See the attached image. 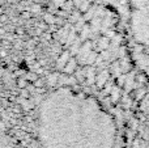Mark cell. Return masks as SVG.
<instances>
[{"label": "cell", "instance_id": "cell-1", "mask_svg": "<svg viewBox=\"0 0 149 148\" xmlns=\"http://www.w3.org/2000/svg\"><path fill=\"white\" fill-rule=\"evenodd\" d=\"M109 77H110V71H101L97 76H95V84L98 88H103L106 84L109 83Z\"/></svg>", "mask_w": 149, "mask_h": 148}, {"label": "cell", "instance_id": "cell-2", "mask_svg": "<svg viewBox=\"0 0 149 148\" xmlns=\"http://www.w3.org/2000/svg\"><path fill=\"white\" fill-rule=\"evenodd\" d=\"M95 46H97V50L105 51V50H107L109 46H110V38H109L107 36L100 37V38L97 39V42H95Z\"/></svg>", "mask_w": 149, "mask_h": 148}, {"label": "cell", "instance_id": "cell-17", "mask_svg": "<svg viewBox=\"0 0 149 148\" xmlns=\"http://www.w3.org/2000/svg\"><path fill=\"white\" fill-rule=\"evenodd\" d=\"M45 20H46V22H49V24H52L55 21V18L52 17V16H50V15H46L45 16Z\"/></svg>", "mask_w": 149, "mask_h": 148}, {"label": "cell", "instance_id": "cell-5", "mask_svg": "<svg viewBox=\"0 0 149 148\" xmlns=\"http://www.w3.org/2000/svg\"><path fill=\"white\" fill-rule=\"evenodd\" d=\"M71 59V52L65 51L62 54V57L58 59V68H64V66L68 63V60Z\"/></svg>", "mask_w": 149, "mask_h": 148}, {"label": "cell", "instance_id": "cell-19", "mask_svg": "<svg viewBox=\"0 0 149 148\" xmlns=\"http://www.w3.org/2000/svg\"><path fill=\"white\" fill-rule=\"evenodd\" d=\"M31 10H33V12H39L41 7H39V5H34V7H31Z\"/></svg>", "mask_w": 149, "mask_h": 148}, {"label": "cell", "instance_id": "cell-10", "mask_svg": "<svg viewBox=\"0 0 149 148\" xmlns=\"http://www.w3.org/2000/svg\"><path fill=\"white\" fill-rule=\"evenodd\" d=\"M74 38H76V30L72 29V30L68 33V37H67V39H65V43H67L68 46H71L72 42H74Z\"/></svg>", "mask_w": 149, "mask_h": 148}, {"label": "cell", "instance_id": "cell-12", "mask_svg": "<svg viewBox=\"0 0 149 148\" xmlns=\"http://www.w3.org/2000/svg\"><path fill=\"white\" fill-rule=\"evenodd\" d=\"M80 47H81V43H80V41H74L72 43V47H71V54L72 55H77V52H79Z\"/></svg>", "mask_w": 149, "mask_h": 148}, {"label": "cell", "instance_id": "cell-3", "mask_svg": "<svg viewBox=\"0 0 149 148\" xmlns=\"http://www.w3.org/2000/svg\"><path fill=\"white\" fill-rule=\"evenodd\" d=\"M120 87L119 85H113V88H111L110 91V97H111V101L114 102V104H116V102H119V100H120Z\"/></svg>", "mask_w": 149, "mask_h": 148}, {"label": "cell", "instance_id": "cell-9", "mask_svg": "<svg viewBox=\"0 0 149 148\" xmlns=\"http://www.w3.org/2000/svg\"><path fill=\"white\" fill-rule=\"evenodd\" d=\"M90 31H92V29H90V26L88 25H84L81 29V41H84V39L88 38V36L90 34Z\"/></svg>", "mask_w": 149, "mask_h": 148}, {"label": "cell", "instance_id": "cell-20", "mask_svg": "<svg viewBox=\"0 0 149 148\" xmlns=\"http://www.w3.org/2000/svg\"><path fill=\"white\" fill-rule=\"evenodd\" d=\"M18 85H20L21 88H24V87H25V81H24V80H20V81H18Z\"/></svg>", "mask_w": 149, "mask_h": 148}, {"label": "cell", "instance_id": "cell-16", "mask_svg": "<svg viewBox=\"0 0 149 148\" xmlns=\"http://www.w3.org/2000/svg\"><path fill=\"white\" fill-rule=\"evenodd\" d=\"M56 80H58V75L55 73V75H52V76H49V80H47V81H49L50 85H54Z\"/></svg>", "mask_w": 149, "mask_h": 148}, {"label": "cell", "instance_id": "cell-6", "mask_svg": "<svg viewBox=\"0 0 149 148\" xmlns=\"http://www.w3.org/2000/svg\"><path fill=\"white\" fill-rule=\"evenodd\" d=\"M95 76L97 75H95V71L93 67H89L88 70H85V77H86V80L89 84L95 83Z\"/></svg>", "mask_w": 149, "mask_h": 148}, {"label": "cell", "instance_id": "cell-7", "mask_svg": "<svg viewBox=\"0 0 149 148\" xmlns=\"http://www.w3.org/2000/svg\"><path fill=\"white\" fill-rule=\"evenodd\" d=\"M110 73H113L114 76H116L118 77L119 75H122V67H120V62L119 60H116V62H114L113 64H111V68H110Z\"/></svg>", "mask_w": 149, "mask_h": 148}, {"label": "cell", "instance_id": "cell-11", "mask_svg": "<svg viewBox=\"0 0 149 148\" xmlns=\"http://www.w3.org/2000/svg\"><path fill=\"white\" fill-rule=\"evenodd\" d=\"M120 67H122V72L123 73H127V72H130V70H131V64H130V62L128 60H122L120 62Z\"/></svg>", "mask_w": 149, "mask_h": 148}, {"label": "cell", "instance_id": "cell-8", "mask_svg": "<svg viewBox=\"0 0 149 148\" xmlns=\"http://www.w3.org/2000/svg\"><path fill=\"white\" fill-rule=\"evenodd\" d=\"M97 58H98V54L92 50V51L89 52V55H88L86 60H85V64H93V63L97 60Z\"/></svg>", "mask_w": 149, "mask_h": 148}, {"label": "cell", "instance_id": "cell-21", "mask_svg": "<svg viewBox=\"0 0 149 148\" xmlns=\"http://www.w3.org/2000/svg\"><path fill=\"white\" fill-rule=\"evenodd\" d=\"M42 85V81H39V80H36V87H41Z\"/></svg>", "mask_w": 149, "mask_h": 148}, {"label": "cell", "instance_id": "cell-13", "mask_svg": "<svg viewBox=\"0 0 149 148\" xmlns=\"http://www.w3.org/2000/svg\"><path fill=\"white\" fill-rule=\"evenodd\" d=\"M131 94H132V97H135L136 100H139L145 94V91L144 89H141V91H140V89H135V91H132Z\"/></svg>", "mask_w": 149, "mask_h": 148}, {"label": "cell", "instance_id": "cell-4", "mask_svg": "<svg viewBox=\"0 0 149 148\" xmlns=\"http://www.w3.org/2000/svg\"><path fill=\"white\" fill-rule=\"evenodd\" d=\"M76 68H77V59L72 58V59L68 60V63L64 66V68H63V70H64L65 73L71 75V73H73L74 71H76Z\"/></svg>", "mask_w": 149, "mask_h": 148}, {"label": "cell", "instance_id": "cell-14", "mask_svg": "<svg viewBox=\"0 0 149 148\" xmlns=\"http://www.w3.org/2000/svg\"><path fill=\"white\" fill-rule=\"evenodd\" d=\"M126 80H127V77L122 73V75H119L118 77H116V85H119V87H123V85H126Z\"/></svg>", "mask_w": 149, "mask_h": 148}, {"label": "cell", "instance_id": "cell-15", "mask_svg": "<svg viewBox=\"0 0 149 148\" xmlns=\"http://www.w3.org/2000/svg\"><path fill=\"white\" fill-rule=\"evenodd\" d=\"M89 7H90V1H89V0H84V1H82V4H81V7H80L79 9H80V12L85 13L88 9H89Z\"/></svg>", "mask_w": 149, "mask_h": 148}, {"label": "cell", "instance_id": "cell-18", "mask_svg": "<svg viewBox=\"0 0 149 148\" xmlns=\"http://www.w3.org/2000/svg\"><path fill=\"white\" fill-rule=\"evenodd\" d=\"M136 81H139V83H145L147 80H145V77L143 75H137L136 76Z\"/></svg>", "mask_w": 149, "mask_h": 148}]
</instances>
